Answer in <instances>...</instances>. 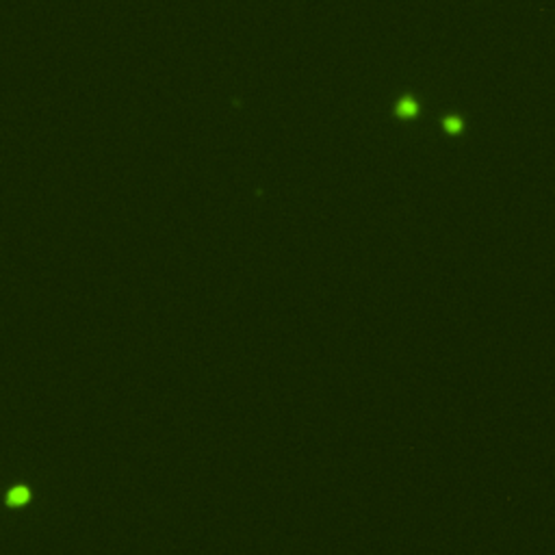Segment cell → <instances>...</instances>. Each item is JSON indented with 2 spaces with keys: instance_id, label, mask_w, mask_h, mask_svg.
Listing matches in <instances>:
<instances>
[{
  "instance_id": "obj_1",
  "label": "cell",
  "mask_w": 555,
  "mask_h": 555,
  "mask_svg": "<svg viewBox=\"0 0 555 555\" xmlns=\"http://www.w3.org/2000/svg\"><path fill=\"white\" fill-rule=\"evenodd\" d=\"M416 109V104L412 100H404L401 104H399V113H404V115H412Z\"/></svg>"
},
{
  "instance_id": "obj_2",
  "label": "cell",
  "mask_w": 555,
  "mask_h": 555,
  "mask_svg": "<svg viewBox=\"0 0 555 555\" xmlns=\"http://www.w3.org/2000/svg\"><path fill=\"white\" fill-rule=\"evenodd\" d=\"M445 126H447L449 130H462V122H460V120H455V118H453V120H447Z\"/></svg>"
}]
</instances>
